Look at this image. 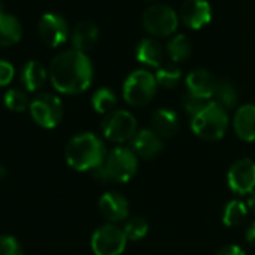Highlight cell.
Instances as JSON below:
<instances>
[{
    "label": "cell",
    "instance_id": "obj_26",
    "mask_svg": "<svg viewBox=\"0 0 255 255\" xmlns=\"http://www.w3.org/2000/svg\"><path fill=\"white\" fill-rule=\"evenodd\" d=\"M148 230H149V224L143 217H133L127 220L123 229L127 241H131V242L143 239L148 235Z\"/></svg>",
    "mask_w": 255,
    "mask_h": 255
},
{
    "label": "cell",
    "instance_id": "obj_30",
    "mask_svg": "<svg viewBox=\"0 0 255 255\" xmlns=\"http://www.w3.org/2000/svg\"><path fill=\"white\" fill-rule=\"evenodd\" d=\"M0 255H22V250L15 238L0 236Z\"/></svg>",
    "mask_w": 255,
    "mask_h": 255
},
{
    "label": "cell",
    "instance_id": "obj_3",
    "mask_svg": "<svg viewBox=\"0 0 255 255\" xmlns=\"http://www.w3.org/2000/svg\"><path fill=\"white\" fill-rule=\"evenodd\" d=\"M137 172V155L131 148L117 146L109 151L105 161L93 170L99 181L128 182Z\"/></svg>",
    "mask_w": 255,
    "mask_h": 255
},
{
    "label": "cell",
    "instance_id": "obj_7",
    "mask_svg": "<svg viewBox=\"0 0 255 255\" xmlns=\"http://www.w3.org/2000/svg\"><path fill=\"white\" fill-rule=\"evenodd\" d=\"M30 114L34 123L43 128H54L63 118V103L51 93H42L30 102Z\"/></svg>",
    "mask_w": 255,
    "mask_h": 255
},
{
    "label": "cell",
    "instance_id": "obj_12",
    "mask_svg": "<svg viewBox=\"0 0 255 255\" xmlns=\"http://www.w3.org/2000/svg\"><path fill=\"white\" fill-rule=\"evenodd\" d=\"M130 142L133 152L143 160L155 158L164 148V140L152 128H143L136 131Z\"/></svg>",
    "mask_w": 255,
    "mask_h": 255
},
{
    "label": "cell",
    "instance_id": "obj_18",
    "mask_svg": "<svg viewBox=\"0 0 255 255\" xmlns=\"http://www.w3.org/2000/svg\"><path fill=\"white\" fill-rule=\"evenodd\" d=\"M97 40H99V28L91 21L79 22L72 31L73 49H78L81 52H87L91 48H94Z\"/></svg>",
    "mask_w": 255,
    "mask_h": 255
},
{
    "label": "cell",
    "instance_id": "obj_16",
    "mask_svg": "<svg viewBox=\"0 0 255 255\" xmlns=\"http://www.w3.org/2000/svg\"><path fill=\"white\" fill-rule=\"evenodd\" d=\"M233 127L239 139L245 142L255 140V105H244L238 109Z\"/></svg>",
    "mask_w": 255,
    "mask_h": 255
},
{
    "label": "cell",
    "instance_id": "obj_19",
    "mask_svg": "<svg viewBox=\"0 0 255 255\" xmlns=\"http://www.w3.org/2000/svg\"><path fill=\"white\" fill-rule=\"evenodd\" d=\"M22 27L19 21L3 10H0V46H12L21 40Z\"/></svg>",
    "mask_w": 255,
    "mask_h": 255
},
{
    "label": "cell",
    "instance_id": "obj_31",
    "mask_svg": "<svg viewBox=\"0 0 255 255\" xmlns=\"http://www.w3.org/2000/svg\"><path fill=\"white\" fill-rule=\"evenodd\" d=\"M13 75H15L13 66L4 60H0V87L7 85L13 79Z\"/></svg>",
    "mask_w": 255,
    "mask_h": 255
},
{
    "label": "cell",
    "instance_id": "obj_25",
    "mask_svg": "<svg viewBox=\"0 0 255 255\" xmlns=\"http://www.w3.org/2000/svg\"><path fill=\"white\" fill-rule=\"evenodd\" d=\"M91 103H93V108L99 114L108 115L109 112L114 111V108L117 105V97H115V93L112 90H109V88H100V90H97L93 94Z\"/></svg>",
    "mask_w": 255,
    "mask_h": 255
},
{
    "label": "cell",
    "instance_id": "obj_29",
    "mask_svg": "<svg viewBox=\"0 0 255 255\" xmlns=\"http://www.w3.org/2000/svg\"><path fill=\"white\" fill-rule=\"evenodd\" d=\"M209 102L208 100H203V99H199V97H196V96H193V94H190L188 91L185 93V96L182 97V106H184V109L187 111V114H190L191 115V118L194 117V115H197L206 105H208Z\"/></svg>",
    "mask_w": 255,
    "mask_h": 255
},
{
    "label": "cell",
    "instance_id": "obj_17",
    "mask_svg": "<svg viewBox=\"0 0 255 255\" xmlns=\"http://www.w3.org/2000/svg\"><path fill=\"white\" fill-rule=\"evenodd\" d=\"M152 130L161 137V139H169L173 137L179 127H181V121L179 117L176 115L175 111L170 109H158L154 112L152 115Z\"/></svg>",
    "mask_w": 255,
    "mask_h": 255
},
{
    "label": "cell",
    "instance_id": "obj_20",
    "mask_svg": "<svg viewBox=\"0 0 255 255\" xmlns=\"http://www.w3.org/2000/svg\"><path fill=\"white\" fill-rule=\"evenodd\" d=\"M19 78H21V82H22V85H24V88L27 91H36L45 84L46 70L39 61L30 60L22 66Z\"/></svg>",
    "mask_w": 255,
    "mask_h": 255
},
{
    "label": "cell",
    "instance_id": "obj_9",
    "mask_svg": "<svg viewBox=\"0 0 255 255\" xmlns=\"http://www.w3.org/2000/svg\"><path fill=\"white\" fill-rule=\"evenodd\" d=\"M179 18L176 12L166 4H154L143 13V27L154 36L166 37L178 28Z\"/></svg>",
    "mask_w": 255,
    "mask_h": 255
},
{
    "label": "cell",
    "instance_id": "obj_32",
    "mask_svg": "<svg viewBox=\"0 0 255 255\" xmlns=\"http://www.w3.org/2000/svg\"><path fill=\"white\" fill-rule=\"evenodd\" d=\"M215 255H247L245 254V251L239 247V245H233V244H230V245H226V247H223L218 253Z\"/></svg>",
    "mask_w": 255,
    "mask_h": 255
},
{
    "label": "cell",
    "instance_id": "obj_35",
    "mask_svg": "<svg viewBox=\"0 0 255 255\" xmlns=\"http://www.w3.org/2000/svg\"><path fill=\"white\" fill-rule=\"evenodd\" d=\"M6 175H7L6 169H4L3 166H0V181H3V179L6 178Z\"/></svg>",
    "mask_w": 255,
    "mask_h": 255
},
{
    "label": "cell",
    "instance_id": "obj_4",
    "mask_svg": "<svg viewBox=\"0 0 255 255\" xmlns=\"http://www.w3.org/2000/svg\"><path fill=\"white\" fill-rule=\"evenodd\" d=\"M229 128V114L217 102H209L197 115L191 118V130L205 140H218L224 137Z\"/></svg>",
    "mask_w": 255,
    "mask_h": 255
},
{
    "label": "cell",
    "instance_id": "obj_15",
    "mask_svg": "<svg viewBox=\"0 0 255 255\" xmlns=\"http://www.w3.org/2000/svg\"><path fill=\"white\" fill-rule=\"evenodd\" d=\"M217 82L218 81L214 78V75L209 73L208 70H203V69L193 70L185 79L187 91L190 94H193L199 99L208 100V102H209V99L214 97Z\"/></svg>",
    "mask_w": 255,
    "mask_h": 255
},
{
    "label": "cell",
    "instance_id": "obj_24",
    "mask_svg": "<svg viewBox=\"0 0 255 255\" xmlns=\"http://www.w3.org/2000/svg\"><path fill=\"white\" fill-rule=\"evenodd\" d=\"M191 42L187 36L184 34H176L169 43H167V54L169 57L175 61H185L191 55Z\"/></svg>",
    "mask_w": 255,
    "mask_h": 255
},
{
    "label": "cell",
    "instance_id": "obj_22",
    "mask_svg": "<svg viewBox=\"0 0 255 255\" xmlns=\"http://www.w3.org/2000/svg\"><path fill=\"white\" fill-rule=\"evenodd\" d=\"M247 203L242 200H230L223 211V223L226 227H239L248 217Z\"/></svg>",
    "mask_w": 255,
    "mask_h": 255
},
{
    "label": "cell",
    "instance_id": "obj_27",
    "mask_svg": "<svg viewBox=\"0 0 255 255\" xmlns=\"http://www.w3.org/2000/svg\"><path fill=\"white\" fill-rule=\"evenodd\" d=\"M181 78H182L181 69L176 67V66H172V64L160 67L157 70V73H155L157 84L161 85V87H164V88H173V87H176L179 84Z\"/></svg>",
    "mask_w": 255,
    "mask_h": 255
},
{
    "label": "cell",
    "instance_id": "obj_10",
    "mask_svg": "<svg viewBox=\"0 0 255 255\" xmlns=\"http://www.w3.org/2000/svg\"><path fill=\"white\" fill-rule=\"evenodd\" d=\"M227 184L236 194L247 196L255 191V161L251 158L238 160L227 173Z\"/></svg>",
    "mask_w": 255,
    "mask_h": 255
},
{
    "label": "cell",
    "instance_id": "obj_5",
    "mask_svg": "<svg viewBox=\"0 0 255 255\" xmlns=\"http://www.w3.org/2000/svg\"><path fill=\"white\" fill-rule=\"evenodd\" d=\"M157 81L148 70H134L123 85L124 100L131 106H143L152 100L157 91Z\"/></svg>",
    "mask_w": 255,
    "mask_h": 255
},
{
    "label": "cell",
    "instance_id": "obj_11",
    "mask_svg": "<svg viewBox=\"0 0 255 255\" xmlns=\"http://www.w3.org/2000/svg\"><path fill=\"white\" fill-rule=\"evenodd\" d=\"M39 36L43 43L51 48L61 46L69 37V27L66 19L58 13H45L39 21Z\"/></svg>",
    "mask_w": 255,
    "mask_h": 255
},
{
    "label": "cell",
    "instance_id": "obj_2",
    "mask_svg": "<svg viewBox=\"0 0 255 255\" xmlns=\"http://www.w3.org/2000/svg\"><path fill=\"white\" fill-rule=\"evenodd\" d=\"M106 154L105 143L93 133H79L66 146V161L78 172L97 169L105 161Z\"/></svg>",
    "mask_w": 255,
    "mask_h": 255
},
{
    "label": "cell",
    "instance_id": "obj_34",
    "mask_svg": "<svg viewBox=\"0 0 255 255\" xmlns=\"http://www.w3.org/2000/svg\"><path fill=\"white\" fill-rule=\"evenodd\" d=\"M248 196H250V197H248V200H247V208H248L250 212L255 214V191L254 193H251V194H248Z\"/></svg>",
    "mask_w": 255,
    "mask_h": 255
},
{
    "label": "cell",
    "instance_id": "obj_33",
    "mask_svg": "<svg viewBox=\"0 0 255 255\" xmlns=\"http://www.w3.org/2000/svg\"><path fill=\"white\" fill-rule=\"evenodd\" d=\"M247 241L250 244H254L255 245V221L248 227V230H247Z\"/></svg>",
    "mask_w": 255,
    "mask_h": 255
},
{
    "label": "cell",
    "instance_id": "obj_13",
    "mask_svg": "<svg viewBox=\"0 0 255 255\" xmlns=\"http://www.w3.org/2000/svg\"><path fill=\"white\" fill-rule=\"evenodd\" d=\"M99 208L102 215L111 223H121L124 220L128 218V212H130V206H128V200L115 191H109L105 193L100 200H99Z\"/></svg>",
    "mask_w": 255,
    "mask_h": 255
},
{
    "label": "cell",
    "instance_id": "obj_1",
    "mask_svg": "<svg viewBox=\"0 0 255 255\" xmlns=\"http://www.w3.org/2000/svg\"><path fill=\"white\" fill-rule=\"evenodd\" d=\"M93 64L85 52L67 49L58 54L49 66L52 87L63 94H78L85 91L93 81Z\"/></svg>",
    "mask_w": 255,
    "mask_h": 255
},
{
    "label": "cell",
    "instance_id": "obj_14",
    "mask_svg": "<svg viewBox=\"0 0 255 255\" xmlns=\"http://www.w3.org/2000/svg\"><path fill=\"white\" fill-rule=\"evenodd\" d=\"M184 24L193 30H199L211 22L212 7L206 0H187L181 9Z\"/></svg>",
    "mask_w": 255,
    "mask_h": 255
},
{
    "label": "cell",
    "instance_id": "obj_8",
    "mask_svg": "<svg viewBox=\"0 0 255 255\" xmlns=\"http://www.w3.org/2000/svg\"><path fill=\"white\" fill-rule=\"evenodd\" d=\"M127 238L115 224L99 227L91 238V250L94 255H121L127 247Z\"/></svg>",
    "mask_w": 255,
    "mask_h": 255
},
{
    "label": "cell",
    "instance_id": "obj_28",
    "mask_svg": "<svg viewBox=\"0 0 255 255\" xmlns=\"http://www.w3.org/2000/svg\"><path fill=\"white\" fill-rule=\"evenodd\" d=\"M3 102H4V106L7 109L13 111V112H22L30 106L27 94L24 91H21V90H16V88H12V90L6 91V94L3 97Z\"/></svg>",
    "mask_w": 255,
    "mask_h": 255
},
{
    "label": "cell",
    "instance_id": "obj_23",
    "mask_svg": "<svg viewBox=\"0 0 255 255\" xmlns=\"http://www.w3.org/2000/svg\"><path fill=\"white\" fill-rule=\"evenodd\" d=\"M214 97H215V102L218 105H221L224 109H232L238 105L239 102V93H238V88L235 87L233 82L230 81H218L217 82V88H215V93H214Z\"/></svg>",
    "mask_w": 255,
    "mask_h": 255
},
{
    "label": "cell",
    "instance_id": "obj_21",
    "mask_svg": "<svg viewBox=\"0 0 255 255\" xmlns=\"http://www.w3.org/2000/svg\"><path fill=\"white\" fill-rule=\"evenodd\" d=\"M136 58L151 67H158L163 61V49L154 39H142L136 48Z\"/></svg>",
    "mask_w": 255,
    "mask_h": 255
},
{
    "label": "cell",
    "instance_id": "obj_6",
    "mask_svg": "<svg viewBox=\"0 0 255 255\" xmlns=\"http://www.w3.org/2000/svg\"><path fill=\"white\" fill-rule=\"evenodd\" d=\"M137 130V121L128 111H112L105 115L102 123L103 136L115 143H124L133 139Z\"/></svg>",
    "mask_w": 255,
    "mask_h": 255
}]
</instances>
